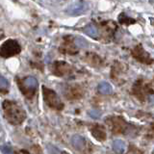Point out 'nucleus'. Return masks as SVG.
<instances>
[{
    "label": "nucleus",
    "instance_id": "obj_1",
    "mask_svg": "<svg viewBox=\"0 0 154 154\" xmlns=\"http://www.w3.org/2000/svg\"><path fill=\"white\" fill-rule=\"evenodd\" d=\"M3 111L5 118L14 125L20 124L26 118V114L24 110L14 101L5 100L3 102Z\"/></svg>",
    "mask_w": 154,
    "mask_h": 154
},
{
    "label": "nucleus",
    "instance_id": "obj_2",
    "mask_svg": "<svg viewBox=\"0 0 154 154\" xmlns=\"http://www.w3.org/2000/svg\"><path fill=\"white\" fill-rule=\"evenodd\" d=\"M42 94L45 103L50 108L55 110H62L64 108V104H63L60 97L53 90L48 89L46 87H42Z\"/></svg>",
    "mask_w": 154,
    "mask_h": 154
},
{
    "label": "nucleus",
    "instance_id": "obj_3",
    "mask_svg": "<svg viewBox=\"0 0 154 154\" xmlns=\"http://www.w3.org/2000/svg\"><path fill=\"white\" fill-rule=\"evenodd\" d=\"M17 84L19 86L21 93L25 95V97L27 98H32L36 94L38 83L35 78L33 77H26L22 80H18Z\"/></svg>",
    "mask_w": 154,
    "mask_h": 154
},
{
    "label": "nucleus",
    "instance_id": "obj_4",
    "mask_svg": "<svg viewBox=\"0 0 154 154\" xmlns=\"http://www.w3.org/2000/svg\"><path fill=\"white\" fill-rule=\"evenodd\" d=\"M21 51L20 45L14 40H8L0 46V56L3 58H10L19 54Z\"/></svg>",
    "mask_w": 154,
    "mask_h": 154
},
{
    "label": "nucleus",
    "instance_id": "obj_5",
    "mask_svg": "<svg viewBox=\"0 0 154 154\" xmlns=\"http://www.w3.org/2000/svg\"><path fill=\"white\" fill-rule=\"evenodd\" d=\"M107 123L114 134H123L128 129V124L120 117H112L107 119Z\"/></svg>",
    "mask_w": 154,
    "mask_h": 154
},
{
    "label": "nucleus",
    "instance_id": "obj_6",
    "mask_svg": "<svg viewBox=\"0 0 154 154\" xmlns=\"http://www.w3.org/2000/svg\"><path fill=\"white\" fill-rule=\"evenodd\" d=\"M132 55L136 60L143 63V64L150 65L153 62L148 53L143 49L142 45H136L132 50Z\"/></svg>",
    "mask_w": 154,
    "mask_h": 154
},
{
    "label": "nucleus",
    "instance_id": "obj_7",
    "mask_svg": "<svg viewBox=\"0 0 154 154\" xmlns=\"http://www.w3.org/2000/svg\"><path fill=\"white\" fill-rule=\"evenodd\" d=\"M83 94H84L83 88H82L81 86L77 85V84H73V85L69 86L66 89V91H65L66 97L69 100L79 99L83 96Z\"/></svg>",
    "mask_w": 154,
    "mask_h": 154
},
{
    "label": "nucleus",
    "instance_id": "obj_8",
    "mask_svg": "<svg viewBox=\"0 0 154 154\" xmlns=\"http://www.w3.org/2000/svg\"><path fill=\"white\" fill-rule=\"evenodd\" d=\"M52 71L56 76H65L71 72V66L66 62L57 61L52 66Z\"/></svg>",
    "mask_w": 154,
    "mask_h": 154
},
{
    "label": "nucleus",
    "instance_id": "obj_9",
    "mask_svg": "<svg viewBox=\"0 0 154 154\" xmlns=\"http://www.w3.org/2000/svg\"><path fill=\"white\" fill-rule=\"evenodd\" d=\"M59 49L64 54H69V55H74L78 52L71 37H66L64 38Z\"/></svg>",
    "mask_w": 154,
    "mask_h": 154
},
{
    "label": "nucleus",
    "instance_id": "obj_10",
    "mask_svg": "<svg viewBox=\"0 0 154 154\" xmlns=\"http://www.w3.org/2000/svg\"><path fill=\"white\" fill-rule=\"evenodd\" d=\"M152 91H149V89L146 88L142 81H138L133 87V94L136 95V97L140 100L143 101L146 99V95L147 93H151Z\"/></svg>",
    "mask_w": 154,
    "mask_h": 154
},
{
    "label": "nucleus",
    "instance_id": "obj_11",
    "mask_svg": "<svg viewBox=\"0 0 154 154\" xmlns=\"http://www.w3.org/2000/svg\"><path fill=\"white\" fill-rule=\"evenodd\" d=\"M91 135H93L97 141L103 142L106 140V132L102 125H99V124L94 125L91 129Z\"/></svg>",
    "mask_w": 154,
    "mask_h": 154
},
{
    "label": "nucleus",
    "instance_id": "obj_12",
    "mask_svg": "<svg viewBox=\"0 0 154 154\" xmlns=\"http://www.w3.org/2000/svg\"><path fill=\"white\" fill-rule=\"evenodd\" d=\"M86 61L88 62V64L93 66H99L102 64V60H101V58L94 54V53H88V54L86 55Z\"/></svg>",
    "mask_w": 154,
    "mask_h": 154
},
{
    "label": "nucleus",
    "instance_id": "obj_13",
    "mask_svg": "<svg viewBox=\"0 0 154 154\" xmlns=\"http://www.w3.org/2000/svg\"><path fill=\"white\" fill-rule=\"evenodd\" d=\"M113 149L117 154H124L126 152V144L120 140H116L113 143Z\"/></svg>",
    "mask_w": 154,
    "mask_h": 154
},
{
    "label": "nucleus",
    "instance_id": "obj_14",
    "mask_svg": "<svg viewBox=\"0 0 154 154\" xmlns=\"http://www.w3.org/2000/svg\"><path fill=\"white\" fill-rule=\"evenodd\" d=\"M72 143L77 149H82L85 146V140L80 136H75L72 138Z\"/></svg>",
    "mask_w": 154,
    "mask_h": 154
},
{
    "label": "nucleus",
    "instance_id": "obj_15",
    "mask_svg": "<svg viewBox=\"0 0 154 154\" xmlns=\"http://www.w3.org/2000/svg\"><path fill=\"white\" fill-rule=\"evenodd\" d=\"M124 154H143V151L140 150L137 146H133V144H130L128 146V149Z\"/></svg>",
    "mask_w": 154,
    "mask_h": 154
},
{
    "label": "nucleus",
    "instance_id": "obj_16",
    "mask_svg": "<svg viewBox=\"0 0 154 154\" xmlns=\"http://www.w3.org/2000/svg\"><path fill=\"white\" fill-rule=\"evenodd\" d=\"M119 22L122 23V24H124V25H129V24L135 23L136 21H135L134 19L130 18V17H124L123 14H120V16H119Z\"/></svg>",
    "mask_w": 154,
    "mask_h": 154
},
{
    "label": "nucleus",
    "instance_id": "obj_17",
    "mask_svg": "<svg viewBox=\"0 0 154 154\" xmlns=\"http://www.w3.org/2000/svg\"><path fill=\"white\" fill-rule=\"evenodd\" d=\"M8 91V82L3 77H0V93H7Z\"/></svg>",
    "mask_w": 154,
    "mask_h": 154
},
{
    "label": "nucleus",
    "instance_id": "obj_18",
    "mask_svg": "<svg viewBox=\"0 0 154 154\" xmlns=\"http://www.w3.org/2000/svg\"><path fill=\"white\" fill-rule=\"evenodd\" d=\"M99 91L101 94H107L111 93V88H110V86L108 84H101L99 86Z\"/></svg>",
    "mask_w": 154,
    "mask_h": 154
},
{
    "label": "nucleus",
    "instance_id": "obj_19",
    "mask_svg": "<svg viewBox=\"0 0 154 154\" xmlns=\"http://www.w3.org/2000/svg\"><path fill=\"white\" fill-rule=\"evenodd\" d=\"M60 154H69V153H67V152H66V151H62Z\"/></svg>",
    "mask_w": 154,
    "mask_h": 154
}]
</instances>
